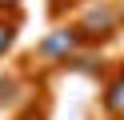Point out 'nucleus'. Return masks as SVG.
Instances as JSON below:
<instances>
[{
  "instance_id": "nucleus-1",
  "label": "nucleus",
  "mask_w": 124,
  "mask_h": 120,
  "mask_svg": "<svg viewBox=\"0 0 124 120\" xmlns=\"http://www.w3.org/2000/svg\"><path fill=\"white\" fill-rule=\"evenodd\" d=\"M72 48H76V32H68V28H64V32H56V36L44 40L40 52H44V56H68Z\"/></svg>"
},
{
  "instance_id": "nucleus-2",
  "label": "nucleus",
  "mask_w": 124,
  "mask_h": 120,
  "mask_svg": "<svg viewBox=\"0 0 124 120\" xmlns=\"http://www.w3.org/2000/svg\"><path fill=\"white\" fill-rule=\"evenodd\" d=\"M108 112H124V80H116L112 88H108Z\"/></svg>"
},
{
  "instance_id": "nucleus-3",
  "label": "nucleus",
  "mask_w": 124,
  "mask_h": 120,
  "mask_svg": "<svg viewBox=\"0 0 124 120\" xmlns=\"http://www.w3.org/2000/svg\"><path fill=\"white\" fill-rule=\"evenodd\" d=\"M12 36H16V28H12V24H0V56H4V48L12 44Z\"/></svg>"
}]
</instances>
